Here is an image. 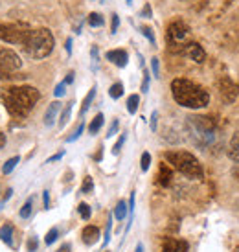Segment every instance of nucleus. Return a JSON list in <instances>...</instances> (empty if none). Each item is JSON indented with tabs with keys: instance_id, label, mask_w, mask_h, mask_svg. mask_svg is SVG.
Listing matches in <instances>:
<instances>
[{
	"instance_id": "6e6552de",
	"label": "nucleus",
	"mask_w": 239,
	"mask_h": 252,
	"mask_svg": "<svg viewBox=\"0 0 239 252\" xmlns=\"http://www.w3.org/2000/svg\"><path fill=\"white\" fill-rule=\"evenodd\" d=\"M219 91H221V96L225 99L226 103H234L239 96V87L234 83L230 77H223L221 81H219Z\"/></svg>"
},
{
	"instance_id": "a878e982",
	"label": "nucleus",
	"mask_w": 239,
	"mask_h": 252,
	"mask_svg": "<svg viewBox=\"0 0 239 252\" xmlns=\"http://www.w3.org/2000/svg\"><path fill=\"white\" fill-rule=\"evenodd\" d=\"M31 208H33V199L30 197L28 201L24 203V206H22V208H21V212H19V214H21L22 219H28V217L31 216Z\"/></svg>"
},
{
	"instance_id": "3c124183",
	"label": "nucleus",
	"mask_w": 239,
	"mask_h": 252,
	"mask_svg": "<svg viewBox=\"0 0 239 252\" xmlns=\"http://www.w3.org/2000/svg\"><path fill=\"white\" fill-rule=\"evenodd\" d=\"M66 52H68V54L72 52V39H68V41H66Z\"/></svg>"
},
{
	"instance_id": "c756f323",
	"label": "nucleus",
	"mask_w": 239,
	"mask_h": 252,
	"mask_svg": "<svg viewBox=\"0 0 239 252\" xmlns=\"http://www.w3.org/2000/svg\"><path fill=\"white\" fill-rule=\"evenodd\" d=\"M83 131H85V124H79V126H78V129H76V131H74V133H72L70 136H68V138H66V142H74V140H78L79 136H81V134H83Z\"/></svg>"
},
{
	"instance_id": "5fc2aeb1",
	"label": "nucleus",
	"mask_w": 239,
	"mask_h": 252,
	"mask_svg": "<svg viewBox=\"0 0 239 252\" xmlns=\"http://www.w3.org/2000/svg\"><path fill=\"white\" fill-rule=\"evenodd\" d=\"M127 2H129V4H131V2H133V0H127Z\"/></svg>"
},
{
	"instance_id": "09e8293b",
	"label": "nucleus",
	"mask_w": 239,
	"mask_h": 252,
	"mask_svg": "<svg viewBox=\"0 0 239 252\" xmlns=\"http://www.w3.org/2000/svg\"><path fill=\"white\" fill-rule=\"evenodd\" d=\"M6 146V134L4 133H0V149Z\"/></svg>"
},
{
	"instance_id": "a211bd4d",
	"label": "nucleus",
	"mask_w": 239,
	"mask_h": 252,
	"mask_svg": "<svg viewBox=\"0 0 239 252\" xmlns=\"http://www.w3.org/2000/svg\"><path fill=\"white\" fill-rule=\"evenodd\" d=\"M127 212H129V208H127V203L125 201H120L118 204H116V210H114V217L118 219V221H123L127 217Z\"/></svg>"
},
{
	"instance_id": "dca6fc26",
	"label": "nucleus",
	"mask_w": 239,
	"mask_h": 252,
	"mask_svg": "<svg viewBox=\"0 0 239 252\" xmlns=\"http://www.w3.org/2000/svg\"><path fill=\"white\" fill-rule=\"evenodd\" d=\"M228 157L234 162H239V131L232 136V140L228 144Z\"/></svg>"
},
{
	"instance_id": "473e14b6",
	"label": "nucleus",
	"mask_w": 239,
	"mask_h": 252,
	"mask_svg": "<svg viewBox=\"0 0 239 252\" xmlns=\"http://www.w3.org/2000/svg\"><path fill=\"white\" fill-rule=\"evenodd\" d=\"M123 144H125V134H121L118 138V142L114 144V147H113V155H118L120 151H121V147H123Z\"/></svg>"
},
{
	"instance_id": "9d476101",
	"label": "nucleus",
	"mask_w": 239,
	"mask_h": 252,
	"mask_svg": "<svg viewBox=\"0 0 239 252\" xmlns=\"http://www.w3.org/2000/svg\"><path fill=\"white\" fill-rule=\"evenodd\" d=\"M184 54L190 57L191 61H195V63H204V59H206V54H204L203 46L197 44V42H190V44L184 48Z\"/></svg>"
},
{
	"instance_id": "412c9836",
	"label": "nucleus",
	"mask_w": 239,
	"mask_h": 252,
	"mask_svg": "<svg viewBox=\"0 0 239 252\" xmlns=\"http://www.w3.org/2000/svg\"><path fill=\"white\" fill-rule=\"evenodd\" d=\"M21 162V157H11L9 160H6V164H4V168H2V171H4V175H9L11 171H13L15 168H17V164Z\"/></svg>"
},
{
	"instance_id": "7c9ffc66",
	"label": "nucleus",
	"mask_w": 239,
	"mask_h": 252,
	"mask_svg": "<svg viewBox=\"0 0 239 252\" xmlns=\"http://www.w3.org/2000/svg\"><path fill=\"white\" fill-rule=\"evenodd\" d=\"M149 166H151V155H149V153H144V155H142V160H140L142 171H148Z\"/></svg>"
},
{
	"instance_id": "2eb2a0df",
	"label": "nucleus",
	"mask_w": 239,
	"mask_h": 252,
	"mask_svg": "<svg viewBox=\"0 0 239 252\" xmlns=\"http://www.w3.org/2000/svg\"><path fill=\"white\" fill-rule=\"evenodd\" d=\"M173 179V171L168 164H160V169H158V182L162 186H169V182Z\"/></svg>"
},
{
	"instance_id": "aec40b11",
	"label": "nucleus",
	"mask_w": 239,
	"mask_h": 252,
	"mask_svg": "<svg viewBox=\"0 0 239 252\" xmlns=\"http://www.w3.org/2000/svg\"><path fill=\"white\" fill-rule=\"evenodd\" d=\"M101 126H103V114L99 112V114H96V118L90 122V126H89V131H90V134H96L101 129Z\"/></svg>"
},
{
	"instance_id": "4be33fe9",
	"label": "nucleus",
	"mask_w": 239,
	"mask_h": 252,
	"mask_svg": "<svg viewBox=\"0 0 239 252\" xmlns=\"http://www.w3.org/2000/svg\"><path fill=\"white\" fill-rule=\"evenodd\" d=\"M94 96H96V87H92L90 92L87 94V98L83 99V105H81V114H85V112L89 111V107H90V103L94 101Z\"/></svg>"
},
{
	"instance_id": "37998d69",
	"label": "nucleus",
	"mask_w": 239,
	"mask_h": 252,
	"mask_svg": "<svg viewBox=\"0 0 239 252\" xmlns=\"http://www.w3.org/2000/svg\"><path fill=\"white\" fill-rule=\"evenodd\" d=\"M42 204L46 210L50 208V191H42Z\"/></svg>"
},
{
	"instance_id": "ddd939ff",
	"label": "nucleus",
	"mask_w": 239,
	"mask_h": 252,
	"mask_svg": "<svg viewBox=\"0 0 239 252\" xmlns=\"http://www.w3.org/2000/svg\"><path fill=\"white\" fill-rule=\"evenodd\" d=\"M81 238H83L85 245H94V243L99 239V228L98 226H94V224L85 226L83 232H81Z\"/></svg>"
},
{
	"instance_id": "39448f33",
	"label": "nucleus",
	"mask_w": 239,
	"mask_h": 252,
	"mask_svg": "<svg viewBox=\"0 0 239 252\" xmlns=\"http://www.w3.org/2000/svg\"><path fill=\"white\" fill-rule=\"evenodd\" d=\"M166 160L182 175H186L188 179H201L203 177V166L197 160V157H193L188 151H168L164 155Z\"/></svg>"
},
{
	"instance_id": "6e6d98bb",
	"label": "nucleus",
	"mask_w": 239,
	"mask_h": 252,
	"mask_svg": "<svg viewBox=\"0 0 239 252\" xmlns=\"http://www.w3.org/2000/svg\"><path fill=\"white\" fill-rule=\"evenodd\" d=\"M226 2H232V0H226Z\"/></svg>"
},
{
	"instance_id": "49530a36",
	"label": "nucleus",
	"mask_w": 239,
	"mask_h": 252,
	"mask_svg": "<svg viewBox=\"0 0 239 252\" xmlns=\"http://www.w3.org/2000/svg\"><path fill=\"white\" fill-rule=\"evenodd\" d=\"M63 151H61V153H57V155H54V157H50V158H48V164H50V162H56V160H61V158H63Z\"/></svg>"
},
{
	"instance_id": "1a4fd4ad",
	"label": "nucleus",
	"mask_w": 239,
	"mask_h": 252,
	"mask_svg": "<svg viewBox=\"0 0 239 252\" xmlns=\"http://www.w3.org/2000/svg\"><path fill=\"white\" fill-rule=\"evenodd\" d=\"M0 64H2L6 70L15 72V70H19V68L22 66V61H21V57L17 56L13 50L2 48V50H0Z\"/></svg>"
},
{
	"instance_id": "5701e85b",
	"label": "nucleus",
	"mask_w": 239,
	"mask_h": 252,
	"mask_svg": "<svg viewBox=\"0 0 239 252\" xmlns=\"http://www.w3.org/2000/svg\"><path fill=\"white\" fill-rule=\"evenodd\" d=\"M89 24H90L92 28H101L105 24V21H103V17L99 13H90L89 15Z\"/></svg>"
},
{
	"instance_id": "2f4dec72",
	"label": "nucleus",
	"mask_w": 239,
	"mask_h": 252,
	"mask_svg": "<svg viewBox=\"0 0 239 252\" xmlns=\"http://www.w3.org/2000/svg\"><path fill=\"white\" fill-rule=\"evenodd\" d=\"M111 228H113V217H109V221H107V228H105V238H103V245H109V241H111Z\"/></svg>"
},
{
	"instance_id": "603ef678",
	"label": "nucleus",
	"mask_w": 239,
	"mask_h": 252,
	"mask_svg": "<svg viewBox=\"0 0 239 252\" xmlns=\"http://www.w3.org/2000/svg\"><path fill=\"white\" fill-rule=\"evenodd\" d=\"M134 252H144V245H142V243H138V245H136V249H134Z\"/></svg>"
},
{
	"instance_id": "0eeeda50",
	"label": "nucleus",
	"mask_w": 239,
	"mask_h": 252,
	"mask_svg": "<svg viewBox=\"0 0 239 252\" xmlns=\"http://www.w3.org/2000/svg\"><path fill=\"white\" fill-rule=\"evenodd\" d=\"M31 30L22 26V24H2L0 22V39L9 44H22L28 39Z\"/></svg>"
},
{
	"instance_id": "393cba45",
	"label": "nucleus",
	"mask_w": 239,
	"mask_h": 252,
	"mask_svg": "<svg viewBox=\"0 0 239 252\" xmlns=\"http://www.w3.org/2000/svg\"><path fill=\"white\" fill-rule=\"evenodd\" d=\"M70 114H72V103H68V105L63 109V112H61V118H59V127H64L66 124H68Z\"/></svg>"
},
{
	"instance_id": "4468645a",
	"label": "nucleus",
	"mask_w": 239,
	"mask_h": 252,
	"mask_svg": "<svg viewBox=\"0 0 239 252\" xmlns=\"http://www.w3.org/2000/svg\"><path fill=\"white\" fill-rule=\"evenodd\" d=\"M59 111H61V103H59V101L50 103V107L46 109V112H44V126H46V127L54 126V124H56L57 114H59Z\"/></svg>"
},
{
	"instance_id": "6ab92c4d",
	"label": "nucleus",
	"mask_w": 239,
	"mask_h": 252,
	"mask_svg": "<svg viewBox=\"0 0 239 252\" xmlns=\"http://www.w3.org/2000/svg\"><path fill=\"white\" fill-rule=\"evenodd\" d=\"M138 105H140V96L138 94L129 96V99H127V111H129V114H134V112L138 111Z\"/></svg>"
},
{
	"instance_id": "ea45409f",
	"label": "nucleus",
	"mask_w": 239,
	"mask_h": 252,
	"mask_svg": "<svg viewBox=\"0 0 239 252\" xmlns=\"http://www.w3.org/2000/svg\"><path fill=\"white\" fill-rule=\"evenodd\" d=\"M11 193H13V189L9 188V189H7V191H6V195H4V197H2V199H0V210H2V208H4V204H6L7 201L11 199Z\"/></svg>"
},
{
	"instance_id": "e433bc0d",
	"label": "nucleus",
	"mask_w": 239,
	"mask_h": 252,
	"mask_svg": "<svg viewBox=\"0 0 239 252\" xmlns=\"http://www.w3.org/2000/svg\"><path fill=\"white\" fill-rule=\"evenodd\" d=\"M64 89H66V83H64V81H63V83H59V85H57V87H56V91H54V94H56L57 98H61V96H63L64 92H66V91H64Z\"/></svg>"
},
{
	"instance_id": "cd10ccee",
	"label": "nucleus",
	"mask_w": 239,
	"mask_h": 252,
	"mask_svg": "<svg viewBox=\"0 0 239 252\" xmlns=\"http://www.w3.org/2000/svg\"><path fill=\"white\" fill-rule=\"evenodd\" d=\"M78 212H79V216L83 217L85 221H89V219H90V214H92V212H90V206H89L87 203H81V204H79V206H78Z\"/></svg>"
},
{
	"instance_id": "a18cd8bd",
	"label": "nucleus",
	"mask_w": 239,
	"mask_h": 252,
	"mask_svg": "<svg viewBox=\"0 0 239 252\" xmlns=\"http://www.w3.org/2000/svg\"><path fill=\"white\" fill-rule=\"evenodd\" d=\"M156 118H158V112H153V116H151V129L156 131Z\"/></svg>"
},
{
	"instance_id": "423d86ee",
	"label": "nucleus",
	"mask_w": 239,
	"mask_h": 252,
	"mask_svg": "<svg viewBox=\"0 0 239 252\" xmlns=\"http://www.w3.org/2000/svg\"><path fill=\"white\" fill-rule=\"evenodd\" d=\"M188 37H190V28L184 24V22L177 21L171 22L168 28V33H166V39H168L169 48L173 52H180L188 46Z\"/></svg>"
},
{
	"instance_id": "864d4df0",
	"label": "nucleus",
	"mask_w": 239,
	"mask_h": 252,
	"mask_svg": "<svg viewBox=\"0 0 239 252\" xmlns=\"http://www.w3.org/2000/svg\"><path fill=\"white\" fill-rule=\"evenodd\" d=\"M234 175H236V177L239 179V169H236V173H234Z\"/></svg>"
},
{
	"instance_id": "f3484780",
	"label": "nucleus",
	"mask_w": 239,
	"mask_h": 252,
	"mask_svg": "<svg viewBox=\"0 0 239 252\" xmlns=\"http://www.w3.org/2000/svg\"><path fill=\"white\" fill-rule=\"evenodd\" d=\"M0 239H2L6 245H13V224L6 223L0 228Z\"/></svg>"
},
{
	"instance_id": "f03ea898",
	"label": "nucleus",
	"mask_w": 239,
	"mask_h": 252,
	"mask_svg": "<svg viewBox=\"0 0 239 252\" xmlns=\"http://www.w3.org/2000/svg\"><path fill=\"white\" fill-rule=\"evenodd\" d=\"M171 94L177 103L186 109H204L210 103V94L204 91L203 87H199L190 79H182V77L173 79Z\"/></svg>"
},
{
	"instance_id": "20e7f679",
	"label": "nucleus",
	"mask_w": 239,
	"mask_h": 252,
	"mask_svg": "<svg viewBox=\"0 0 239 252\" xmlns=\"http://www.w3.org/2000/svg\"><path fill=\"white\" fill-rule=\"evenodd\" d=\"M54 44H56V41H54L52 32L46 28H39L30 32L28 39L24 42V50L33 59H44V57H48L52 54Z\"/></svg>"
},
{
	"instance_id": "c9c22d12",
	"label": "nucleus",
	"mask_w": 239,
	"mask_h": 252,
	"mask_svg": "<svg viewBox=\"0 0 239 252\" xmlns=\"http://www.w3.org/2000/svg\"><path fill=\"white\" fill-rule=\"evenodd\" d=\"M151 70H153V76L158 77V72H160V66H158V59H156V57H153V59H151Z\"/></svg>"
},
{
	"instance_id": "f8f14e48",
	"label": "nucleus",
	"mask_w": 239,
	"mask_h": 252,
	"mask_svg": "<svg viewBox=\"0 0 239 252\" xmlns=\"http://www.w3.org/2000/svg\"><path fill=\"white\" fill-rule=\"evenodd\" d=\"M107 61H111V63H114L116 66H120V68H123L127 64V61H129V56H127L125 50H111V52H107Z\"/></svg>"
},
{
	"instance_id": "c03bdc74",
	"label": "nucleus",
	"mask_w": 239,
	"mask_h": 252,
	"mask_svg": "<svg viewBox=\"0 0 239 252\" xmlns=\"http://www.w3.org/2000/svg\"><path fill=\"white\" fill-rule=\"evenodd\" d=\"M142 17H146V19H149V17H151V7H149V4H146V6H144V9H142Z\"/></svg>"
},
{
	"instance_id": "9b49d317",
	"label": "nucleus",
	"mask_w": 239,
	"mask_h": 252,
	"mask_svg": "<svg viewBox=\"0 0 239 252\" xmlns=\"http://www.w3.org/2000/svg\"><path fill=\"white\" fill-rule=\"evenodd\" d=\"M162 252H188V241H184V239L168 238L166 241H164Z\"/></svg>"
},
{
	"instance_id": "7ed1b4c3",
	"label": "nucleus",
	"mask_w": 239,
	"mask_h": 252,
	"mask_svg": "<svg viewBox=\"0 0 239 252\" xmlns=\"http://www.w3.org/2000/svg\"><path fill=\"white\" fill-rule=\"evenodd\" d=\"M186 129L193 140V144L199 147H210L217 140V131H215V122L206 116H190L186 118Z\"/></svg>"
},
{
	"instance_id": "c85d7f7f",
	"label": "nucleus",
	"mask_w": 239,
	"mask_h": 252,
	"mask_svg": "<svg viewBox=\"0 0 239 252\" xmlns=\"http://www.w3.org/2000/svg\"><path fill=\"white\" fill-rule=\"evenodd\" d=\"M92 191H94V181H92V177H85L81 193H92Z\"/></svg>"
},
{
	"instance_id": "4c0bfd02",
	"label": "nucleus",
	"mask_w": 239,
	"mask_h": 252,
	"mask_svg": "<svg viewBox=\"0 0 239 252\" xmlns=\"http://www.w3.org/2000/svg\"><path fill=\"white\" fill-rule=\"evenodd\" d=\"M149 74H148V70H144V81H142V91L144 92H148L149 91Z\"/></svg>"
},
{
	"instance_id": "f257e3e1",
	"label": "nucleus",
	"mask_w": 239,
	"mask_h": 252,
	"mask_svg": "<svg viewBox=\"0 0 239 252\" xmlns=\"http://www.w3.org/2000/svg\"><path fill=\"white\" fill-rule=\"evenodd\" d=\"M39 98L41 94L35 87H11L6 92H2V101L7 112L15 118H26Z\"/></svg>"
},
{
	"instance_id": "f704fd0d",
	"label": "nucleus",
	"mask_w": 239,
	"mask_h": 252,
	"mask_svg": "<svg viewBox=\"0 0 239 252\" xmlns=\"http://www.w3.org/2000/svg\"><path fill=\"white\" fill-rule=\"evenodd\" d=\"M142 33H144V35L148 37L149 39V42H155V35H153V30L149 28V26H142Z\"/></svg>"
},
{
	"instance_id": "de8ad7c7",
	"label": "nucleus",
	"mask_w": 239,
	"mask_h": 252,
	"mask_svg": "<svg viewBox=\"0 0 239 252\" xmlns=\"http://www.w3.org/2000/svg\"><path fill=\"white\" fill-rule=\"evenodd\" d=\"M74 81V72H68V76H66V79H64V83L68 85V83H72Z\"/></svg>"
},
{
	"instance_id": "b1692460",
	"label": "nucleus",
	"mask_w": 239,
	"mask_h": 252,
	"mask_svg": "<svg viewBox=\"0 0 239 252\" xmlns=\"http://www.w3.org/2000/svg\"><path fill=\"white\" fill-rule=\"evenodd\" d=\"M109 96L113 99H118V98H121L123 96V85L121 83H114L111 89H109Z\"/></svg>"
},
{
	"instance_id": "bb28decb",
	"label": "nucleus",
	"mask_w": 239,
	"mask_h": 252,
	"mask_svg": "<svg viewBox=\"0 0 239 252\" xmlns=\"http://www.w3.org/2000/svg\"><path fill=\"white\" fill-rule=\"evenodd\" d=\"M57 238H59V230H57L56 226H54V228H50L48 234H46V238H44V243H46V245H52V243H56V241H57Z\"/></svg>"
},
{
	"instance_id": "72a5a7b5",
	"label": "nucleus",
	"mask_w": 239,
	"mask_h": 252,
	"mask_svg": "<svg viewBox=\"0 0 239 252\" xmlns=\"http://www.w3.org/2000/svg\"><path fill=\"white\" fill-rule=\"evenodd\" d=\"M118 127H120V122L118 120H114L113 126L109 127V131H107V138H113L114 134H116V131H118Z\"/></svg>"
},
{
	"instance_id": "8fccbe9b",
	"label": "nucleus",
	"mask_w": 239,
	"mask_h": 252,
	"mask_svg": "<svg viewBox=\"0 0 239 252\" xmlns=\"http://www.w3.org/2000/svg\"><path fill=\"white\" fill-rule=\"evenodd\" d=\"M57 252H70V245L66 243V245H63V247H61V249H59V251H57Z\"/></svg>"
},
{
	"instance_id": "58836bf2",
	"label": "nucleus",
	"mask_w": 239,
	"mask_h": 252,
	"mask_svg": "<svg viewBox=\"0 0 239 252\" xmlns=\"http://www.w3.org/2000/svg\"><path fill=\"white\" fill-rule=\"evenodd\" d=\"M37 247H39V241H37V238H30L28 239V251L30 252H35Z\"/></svg>"
},
{
	"instance_id": "79ce46f5",
	"label": "nucleus",
	"mask_w": 239,
	"mask_h": 252,
	"mask_svg": "<svg viewBox=\"0 0 239 252\" xmlns=\"http://www.w3.org/2000/svg\"><path fill=\"white\" fill-rule=\"evenodd\" d=\"M0 79H11V72L6 70L2 64H0Z\"/></svg>"
},
{
	"instance_id": "a19ab883",
	"label": "nucleus",
	"mask_w": 239,
	"mask_h": 252,
	"mask_svg": "<svg viewBox=\"0 0 239 252\" xmlns=\"http://www.w3.org/2000/svg\"><path fill=\"white\" fill-rule=\"evenodd\" d=\"M118 26H120L118 15H113V22H111V32H113V33H116V32H118Z\"/></svg>"
}]
</instances>
